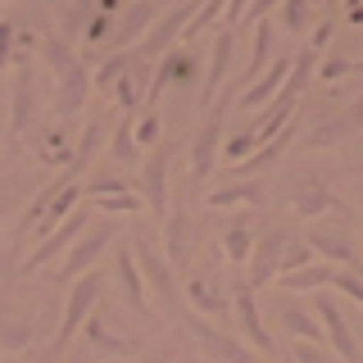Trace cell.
Returning a JSON list of instances; mask_svg holds the SVG:
<instances>
[{"label": "cell", "mask_w": 363, "mask_h": 363, "mask_svg": "<svg viewBox=\"0 0 363 363\" xmlns=\"http://www.w3.org/2000/svg\"><path fill=\"white\" fill-rule=\"evenodd\" d=\"M91 204H96V209H105L109 218H113V213L123 218V213H141V209H145V200L132 196L128 186H123V191H100V196H91Z\"/></svg>", "instance_id": "33"}, {"label": "cell", "mask_w": 363, "mask_h": 363, "mask_svg": "<svg viewBox=\"0 0 363 363\" xmlns=\"http://www.w3.org/2000/svg\"><path fill=\"white\" fill-rule=\"evenodd\" d=\"M86 336H91V345H96L100 354H113V359H132L136 350H141L132 336H118V332H109V327L100 323V318H91V323H86Z\"/></svg>", "instance_id": "30"}, {"label": "cell", "mask_w": 363, "mask_h": 363, "mask_svg": "<svg viewBox=\"0 0 363 363\" xmlns=\"http://www.w3.org/2000/svg\"><path fill=\"white\" fill-rule=\"evenodd\" d=\"M14 23H5V18H0V68H5L9 64V55H14Z\"/></svg>", "instance_id": "42"}, {"label": "cell", "mask_w": 363, "mask_h": 363, "mask_svg": "<svg viewBox=\"0 0 363 363\" xmlns=\"http://www.w3.org/2000/svg\"><path fill=\"white\" fill-rule=\"evenodd\" d=\"M155 136H159V118H155V113H145V118L136 123V141H145V145H150Z\"/></svg>", "instance_id": "43"}, {"label": "cell", "mask_w": 363, "mask_h": 363, "mask_svg": "<svg viewBox=\"0 0 363 363\" xmlns=\"http://www.w3.org/2000/svg\"><path fill=\"white\" fill-rule=\"evenodd\" d=\"M186 327H191V336H196V345L204 350L209 363H264V354H259L255 345H241L232 332H218V327L196 309H186Z\"/></svg>", "instance_id": "5"}, {"label": "cell", "mask_w": 363, "mask_h": 363, "mask_svg": "<svg viewBox=\"0 0 363 363\" xmlns=\"http://www.w3.org/2000/svg\"><path fill=\"white\" fill-rule=\"evenodd\" d=\"M277 14H281V28H286L291 37H304V32H313V0H281Z\"/></svg>", "instance_id": "31"}, {"label": "cell", "mask_w": 363, "mask_h": 363, "mask_svg": "<svg viewBox=\"0 0 363 363\" xmlns=\"http://www.w3.org/2000/svg\"><path fill=\"white\" fill-rule=\"evenodd\" d=\"M354 68H359V73H363V60H354Z\"/></svg>", "instance_id": "48"}, {"label": "cell", "mask_w": 363, "mask_h": 363, "mask_svg": "<svg viewBox=\"0 0 363 363\" xmlns=\"http://www.w3.org/2000/svg\"><path fill=\"white\" fill-rule=\"evenodd\" d=\"M313 5H318V0H313Z\"/></svg>", "instance_id": "49"}, {"label": "cell", "mask_w": 363, "mask_h": 363, "mask_svg": "<svg viewBox=\"0 0 363 363\" xmlns=\"http://www.w3.org/2000/svg\"><path fill=\"white\" fill-rule=\"evenodd\" d=\"M164 255L173 268H191V259H196V223H191V213L182 209H168L164 218Z\"/></svg>", "instance_id": "17"}, {"label": "cell", "mask_w": 363, "mask_h": 363, "mask_svg": "<svg viewBox=\"0 0 363 363\" xmlns=\"http://www.w3.org/2000/svg\"><path fill=\"white\" fill-rule=\"evenodd\" d=\"M281 0H255V5L245 9V23H259V18H268V9H277Z\"/></svg>", "instance_id": "44"}, {"label": "cell", "mask_w": 363, "mask_h": 363, "mask_svg": "<svg viewBox=\"0 0 363 363\" xmlns=\"http://www.w3.org/2000/svg\"><path fill=\"white\" fill-rule=\"evenodd\" d=\"M155 18H159V5H155V0H132L128 14L113 23V32H109V50H132V41L141 37V32H150Z\"/></svg>", "instance_id": "19"}, {"label": "cell", "mask_w": 363, "mask_h": 363, "mask_svg": "<svg viewBox=\"0 0 363 363\" xmlns=\"http://www.w3.org/2000/svg\"><path fill=\"white\" fill-rule=\"evenodd\" d=\"M277 327L281 332H291V340H327L323 323H318L313 309H300V304H277Z\"/></svg>", "instance_id": "25"}, {"label": "cell", "mask_w": 363, "mask_h": 363, "mask_svg": "<svg viewBox=\"0 0 363 363\" xmlns=\"http://www.w3.org/2000/svg\"><path fill=\"white\" fill-rule=\"evenodd\" d=\"M286 236L291 232H281V227H272V232H264L255 241V250H250V259H245V281L255 291H264L277 281V272H281V250H286Z\"/></svg>", "instance_id": "14"}, {"label": "cell", "mask_w": 363, "mask_h": 363, "mask_svg": "<svg viewBox=\"0 0 363 363\" xmlns=\"http://www.w3.org/2000/svg\"><path fill=\"white\" fill-rule=\"evenodd\" d=\"M255 145H259L255 132H241V136H232V141L223 145V159H227V164H241L245 155H255Z\"/></svg>", "instance_id": "40"}, {"label": "cell", "mask_w": 363, "mask_h": 363, "mask_svg": "<svg viewBox=\"0 0 363 363\" xmlns=\"http://www.w3.org/2000/svg\"><path fill=\"white\" fill-rule=\"evenodd\" d=\"M77 196H82L77 173H73V168H64V173L50 182V200H32L28 209H23V236H37V241H41V236H50L55 227L77 209Z\"/></svg>", "instance_id": "2"}, {"label": "cell", "mask_w": 363, "mask_h": 363, "mask_svg": "<svg viewBox=\"0 0 363 363\" xmlns=\"http://www.w3.org/2000/svg\"><path fill=\"white\" fill-rule=\"evenodd\" d=\"M232 309H236V332L245 336V345H255L264 359L277 354V340H272V332L264 327V313H259V304H255V286L241 277V281H232Z\"/></svg>", "instance_id": "10"}, {"label": "cell", "mask_w": 363, "mask_h": 363, "mask_svg": "<svg viewBox=\"0 0 363 363\" xmlns=\"http://www.w3.org/2000/svg\"><path fill=\"white\" fill-rule=\"evenodd\" d=\"M250 250H255V236H250V213H236L223 227V259L227 264H245Z\"/></svg>", "instance_id": "27"}, {"label": "cell", "mask_w": 363, "mask_h": 363, "mask_svg": "<svg viewBox=\"0 0 363 363\" xmlns=\"http://www.w3.org/2000/svg\"><path fill=\"white\" fill-rule=\"evenodd\" d=\"M245 9H250V0H227L223 18H227V23H241V18H245Z\"/></svg>", "instance_id": "45"}, {"label": "cell", "mask_w": 363, "mask_h": 363, "mask_svg": "<svg viewBox=\"0 0 363 363\" xmlns=\"http://www.w3.org/2000/svg\"><path fill=\"white\" fill-rule=\"evenodd\" d=\"M332 291V286H327ZM313 295V313H318V323H323V332H327V345L340 354V363H359V340H354V327H350V318L340 313V304H336V295Z\"/></svg>", "instance_id": "12"}, {"label": "cell", "mask_w": 363, "mask_h": 363, "mask_svg": "<svg viewBox=\"0 0 363 363\" xmlns=\"http://www.w3.org/2000/svg\"><path fill=\"white\" fill-rule=\"evenodd\" d=\"M23 196H28V182H23V177H9L5 186H0V218H9V213L23 204Z\"/></svg>", "instance_id": "38"}, {"label": "cell", "mask_w": 363, "mask_h": 363, "mask_svg": "<svg viewBox=\"0 0 363 363\" xmlns=\"http://www.w3.org/2000/svg\"><path fill=\"white\" fill-rule=\"evenodd\" d=\"M113 272H118V286H123V295H128L132 313L150 318V304H145V277H141V264H136L132 245H123L118 255H113Z\"/></svg>", "instance_id": "23"}, {"label": "cell", "mask_w": 363, "mask_h": 363, "mask_svg": "<svg viewBox=\"0 0 363 363\" xmlns=\"http://www.w3.org/2000/svg\"><path fill=\"white\" fill-rule=\"evenodd\" d=\"M291 363H295V359H291Z\"/></svg>", "instance_id": "50"}, {"label": "cell", "mask_w": 363, "mask_h": 363, "mask_svg": "<svg viewBox=\"0 0 363 363\" xmlns=\"http://www.w3.org/2000/svg\"><path fill=\"white\" fill-rule=\"evenodd\" d=\"M332 277H336V264H304V268L281 272L277 281L286 291H327V286H332Z\"/></svg>", "instance_id": "28"}, {"label": "cell", "mask_w": 363, "mask_h": 363, "mask_svg": "<svg viewBox=\"0 0 363 363\" xmlns=\"http://www.w3.org/2000/svg\"><path fill=\"white\" fill-rule=\"evenodd\" d=\"M359 132H363V100H354V105H345L336 113H327V118L304 136V150H332V145L354 141Z\"/></svg>", "instance_id": "15"}, {"label": "cell", "mask_w": 363, "mask_h": 363, "mask_svg": "<svg viewBox=\"0 0 363 363\" xmlns=\"http://www.w3.org/2000/svg\"><path fill=\"white\" fill-rule=\"evenodd\" d=\"M168 168H173V150L155 145V155L141 168V200L155 218H168Z\"/></svg>", "instance_id": "16"}, {"label": "cell", "mask_w": 363, "mask_h": 363, "mask_svg": "<svg viewBox=\"0 0 363 363\" xmlns=\"http://www.w3.org/2000/svg\"><path fill=\"white\" fill-rule=\"evenodd\" d=\"M37 128V77H32V60L18 55V73H14V100H9V141H23V132Z\"/></svg>", "instance_id": "13"}, {"label": "cell", "mask_w": 363, "mask_h": 363, "mask_svg": "<svg viewBox=\"0 0 363 363\" xmlns=\"http://www.w3.org/2000/svg\"><path fill=\"white\" fill-rule=\"evenodd\" d=\"M232 55H236V37H232V32H218V37H213V55H209V73H204V86H200V105H204V109L213 105L218 86H227Z\"/></svg>", "instance_id": "20"}, {"label": "cell", "mask_w": 363, "mask_h": 363, "mask_svg": "<svg viewBox=\"0 0 363 363\" xmlns=\"http://www.w3.org/2000/svg\"><path fill=\"white\" fill-rule=\"evenodd\" d=\"M286 77H291V60H272L268 73H259V82H250L241 96H236V105H241L245 113H255V109H264L268 100H277V91L286 86Z\"/></svg>", "instance_id": "21"}, {"label": "cell", "mask_w": 363, "mask_h": 363, "mask_svg": "<svg viewBox=\"0 0 363 363\" xmlns=\"http://www.w3.org/2000/svg\"><path fill=\"white\" fill-rule=\"evenodd\" d=\"M105 132H109V118H105V113H100V118H91L86 128H82V136H77V155L68 159V168H73V173H82L91 159L100 155V145H105Z\"/></svg>", "instance_id": "29"}, {"label": "cell", "mask_w": 363, "mask_h": 363, "mask_svg": "<svg viewBox=\"0 0 363 363\" xmlns=\"http://www.w3.org/2000/svg\"><path fill=\"white\" fill-rule=\"evenodd\" d=\"M45 327L37 323V318H18L9 309H0V350H9V354H23V350L41 345Z\"/></svg>", "instance_id": "22"}, {"label": "cell", "mask_w": 363, "mask_h": 363, "mask_svg": "<svg viewBox=\"0 0 363 363\" xmlns=\"http://www.w3.org/2000/svg\"><path fill=\"white\" fill-rule=\"evenodd\" d=\"M204 200H209V209H259V204H264V186H259L255 177H245V182L209 191Z\"/></svg>", "instance_id": "24"}, {"label": "cell", "mask_w": 363, "mask_h": 363, "mask_svg": "<svg viewBox=\"0 0 363 363\" xmlns=\"http://www.w3.org/2000/svg\"><path fill=\"white\" fill-rule=\"evenodd\" d=\"M354 272H359V277H363V255H359V259H354Z\"/></svg>", "instance_id": "47"}, {"label": "cell", "mask_w": 363, "mask_h": 363, "mask_svg": "<svg viewBox=\"0 0 363 363\" xmlns=\"http://www.w3.org/2000/svg\"><path fill=\"white\" fill-rule=\"evenodd\" d=\"M327 41H332V23H318V28H313V50H318V45H327Z\"/></svg>", "instance_id": "46"}, {"label": "cell", "mask_w": 363, "mask_h": 363, "mask_svg": "<svg viewBox=\"0 0 363 363\" xmlns=\"http://www.w3.org/2000/svg\"><path fill=\"white\" fill-rule=\"evenodd\" d=\"M286 204L295 209V218H323L327 209H336V196L327 186V177H318L313 168H300V173L286 177Z\"/></svg>", "instance_id": "9"}, {"label": "cell", "mask_w": 363, "mask_h": 363, "mask_svg": "<svg viewBox=\"0 0 363 363\" xmlns=\"http://www.w3.org/2000/svg\"><path fill=\"white\" fill-rule=\"evenodd\" d=\"M268 50H272V23L268 18H259V28H255V60L245 64V82H255L259 73H264V64H268Z\"/></svg>", "instance_id": "34"}, {"label": "cell", "mask_w": 363, "mask_h": 363, "mask_svg": "<svg viewBox=\"0 0 363 363\" xmlns=\"http://www.w3.org/2000/svg\"><path fill=\"white\" fill-rule=\"evenodd\" d=\"M86 227H91V209H73V213H68V218H64L60 227H55L50 236H41V241H37V250H32V255L18 264V272H23V277H32L37 268L55 264V259H64V255H68V245H73L77 236L86 232Z\"/></svg>", "instance_id": "8"}, {"label": "cell", "mask_w": 363, "mask_h": 363, "mask_svg": "<svg viewBox=\"0 0 363 363\" xmlns=\"http://www.w3.org/2000/svg\"><path fill=\"white\" fill-rule=\"evenodd\" d=\"M113 241H118V223H113V218H109V223H91L86 232L77 236L73 245H68L64 264L55 268V281H64V286H68L73 277H82V272H91V268H96V259L105 255V250H109Z\"/></svg>", "instance_id": "6"}, {"label": "cell", "mask_w": 363, "mask_h": 363, "mask_svg": "<svg viewBox=\"0 0 363 363\" xmlns=\"http://www.w3.org/2000/svg\"><path fill=\"white\" fill-rule=\"evenodd\" d=\"M191 14H196V0H182L177 9H168V14H159L155 23H150V32H145V41L136 45V55H141L145 64H159L168 50H173V41L186 32V23H191Z\"/></svg>", "instance_id": "11"}, {"label": "cell", "mask_w": 363, "mask_h": 363, "mask_svg": "<svg viewBox=\"0 0 363 363\" xmlns=\"http://www.w3.org/2000/svg\"><path fill=\"white\" fill-rule=\"evenodd\" d=\"M345 73H359L354 60H323L318 64V77H327V82H336V77H345Z\"/></svg>", "instance_id": "41"}, {"label": "cell", "mask_w": 363, "mask_h": 363, "mask_svg": "<svg viewBox=\"0 0 363 363\" xmlns=\"http://www.w3.org/2000/svg\"><path fill=\"white\" fill-rule=\"evenodd\" d=\"M291 359L295 363H340V354L327 340H291Z\"/></svg>", "instance_id": "35"}, {"label": "cell", "mask_w": 363, "mask_h": 363, "mask_svg": "<svg viewBox=\"0 0 363 363\" xmlns=\"http://www.w3.org/2000/svg\"><path fill=\"white\" fill-rule=\"evenodd\" d=\"M41 60L55 73V118H73L91 96V73L77 60V50L64 37H45L41 41Z\"/></svg>", "instance_id": "1"}, {"label": "cell", "mask_w": 363, "mask_h": 363, "mask_svg": "<svg viewBox=\"0 0 363 363\" xmlns=\"http://www.w3.org/2000/svg\"><path fill=\"white\" fill-rule=\"evenodd\" d=\"M227 300H232V286H223L218 277H209V272H191L186 277V309L213 318L227 309Z\"/></svg>", "instance_id": "18"}, {"label": "cell", "mask_w": 363, "mask_h": 363, "mask_svg": "<svg viewBox=\"0 0 363 363\" xmlns=\"http://www.w3.org/2000/svg\"><path fill=\"white\" fill-rule=\"evenodd\" d=\"M318 259V250L309 245V236H286V250H281V272H291V268H304V264H313ZM277 272V277H281Z\"/></svg>", "instance_id": "36"}, {"label": "cell", "mask_w": 363, "mask_h": 363, "mask_svg": "<svg viewBox=\"0 0 363 363\" xmlns=\"http://www.w3.org/2000/svg\"><path fill=\"white\" fill-rule=\"evenodd\" d=\"M332 291H340V295H350L354 304H363V277L354 268H336V277H332Z\"/></svg>", "instance_id": "39"}, {"label": "cell", "mask_w": 363, "mask_h": 363, "mask_svg": "<svg viewBox=\"0 0 363 363\" xmlns=\"http://www.w3.org/2000/svg\"><path fill=\"white\" fill-rule=\"evenodd\" d=\"M128 64H132V50H109V60L96 68V77H91V86L100 91V96H109L113 82H118L123 73H128Z\"/></svg>", "instance_id": "32"}, {"label": "cell", "mask_w": 363, "mask_h": 363, "mask_svg": "<svg viewBox=\"0 0 363 363\" xmlns=\"http://www.w3.org/2000/svg\"><path fill=\"white\" fill-rule=\"evenodd\" d=\"M309 245L327 259V264H345V268H354V259H359V250L350 245L340 232H332V227H313V232H309Z\"/></svg>", "instance_id": "26"}, {"label": "cell", "mask_w": 363, "mask_h": 363, "mask_svg": "<svg viewBox=\"0 0 363 363\" xmlns=\"http://www.w3.org/2000/svg\"><path fill=\"white\" fill-rule=\"evenodd\" d=\"M132 255H136V264H141V277H145V286H150L159 300L168 304V309H182V291H177V277H173V264H168V255L159 250L145 232H136L132 236Z\"/></svg>", "instance_id": "7"}, {"label": "cell", "mask_w": 363, "mask_h": 363, "mask_svg": "<svg viewBox=\"0 0 363 363\" xmlns=\"http://www.w3.org/2000/svg\"><path fill=\"white\" fill-rule=\"evenodd\" d=\"M236 100V86L227 82V96L218 100V105H209L204 109V123H200V132H196V141H191V177L204 182L213 173V164H218V155H223V123H227V105Z\"/></svg>", "instance_id": "4"}, {"label": "cell", "mask_w": 363, "mask_h": 363, "mask_svg": "<svg viewBox=\"0 0 363 363\" xmlns=\"http://www.w3.org/2000/svg\"><path fill=\"white\" fill-rule=\"evenodd\" d=\"M113 159H118V164H136V123L132 118H123L118 128H113Z\"/></svg>", "instance_id": "37"}, {"label": "cell", "mask_w": 363, "mask_h": 363, "mask_svg": "<svg viewBox=\"0 0 363 363\" xmlns=\"http://www.w3.org/2000/svg\"><path fill=\"white\" fill-rule=\"evenodd\" d=\"M100 295H105V277H100L96 268L82 272V277H73V291H68V300H64V313H60V327H55V354H64L68 345H73V336L86 327V318L91 309L100 304Z\"/></svg>", "instance_id": "3"}]
</instances>
